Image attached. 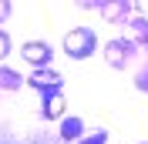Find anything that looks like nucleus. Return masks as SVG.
<instances>
[{
    "instance_id": "obj_7",
    "label": "nucleus",
    "mask_w": 148,
    "mask_h": 144,
    "mask_svg": "<svg viewBox=\"0 0 148 144\" xmlns=\"http://www.w3.org/2000/svg\"><path fill=\"white\" fill-rule=\"evenodd\" d=\"M81 134H84V121L81 117H64L61 121V137L64 141H77Z\"/></svg>"
},
{
    "instance_id": "obj_4",
    "label": "nucleus",
    "mask_w": 148,
    "mask_h": 144,
    "mask_svg": "<svg viewBox=\"0 0 148 144\" xmlns=\"http://www.w3.org/2000/svg\"><path fill=\"white\" fill-rule=\"evenodd\" d=\"M27 84H30V87H37L40 94H57L61 84H64V77H61L57 71H51V67H37V71L27 77Z\"/></svg>"
},
{
    "instance_id": "obj_10",
    "label": "nucleus",
    "mask_w": 148,
    "mask_h": 144,
    "mask_svg": "<svg viewBox=\"0 0 148 144\" xmlns=\"http://www.w3.org/2000/svg\"><path fill=\"white\" fill-rule=\"evenodd\" d=\"M77 144H108V131H94V134H88V137H81Z\"/></svg>"
},
{
    "instance_id": "obj_11",
    "label": "nucleus",
    "mask_w": 148,
    "mask_h": 144,
    "mask_svg": "<svg viewBox=\"0 0 148 144\" xmlns=\"http://www.w3.org/2000/svg\"><path fill=\"white\" fill-rule=\"evenodd\" d=\"M7 54H10V37L3 34V30H0V60H3Z\"/></svg>"
},
{
    "instance_id": "obj_12",
    "label": "nucleus",
    "mask_w": 148,
    "mask_h": 144,
    "mask_svg": "<svg viewBox=\"0 0 148 144\" xmlns=\"http://www.w3.org/2000/svg\"><path fill=\"white\" fill-rule=\"evenodd\" d=\"M10 10H14V7H10V0H0V20H7Z\"/></svg>"
},
{
    "instance_id": "obj_8",
    "label": "nucleus",
    "mask_w": 148,
    "mask_h": 144,
    "mask_svg": "<svg viewBox=\"0 0 148 144\" xmlns=\"http://www.w3.org/2000/svg\"><path fill=\"white\" fill-rule=\"evenodd\" d=\"M64 114V94H44V117H61Z\"/></svg>"
},
{
    "instance_id": "obj_3",
    "label": "nucleus",
    "mask_w": 148,
    "mask_h": 144,
    "mask_svg": "<svg viewBox=\"0 0 148 144\" xmlns=\"http://www.w3.org/2000/svg\"><path fill=\"white\" fill-rule=\"evenodd\" d=\"M84 7H88V10H98V14H101L104 20H111V24H118V20L128 24L135 3H128V0H101V3H98V0H84Z\"/></svg>"
},
{
    "instance_id": "obj_6",
    "label": "nucleus",
    "mask_w": 148,
    "mask_h": 144,
    "mask_svg": "<svg viewBox=\"0 0 148 144\" xmlns=\"http://www.w3.org/2000/svg\"><path fill=\"white\" fill-rule=\"evenodd\" d=\"M128 40L135 47H141V44L148 47V17H131L128 20Z\"/></svg>"
},
{
    "instance_id": "obj_2",
    "label": "nucleus",
    "mask_w": 148,
    "mask_h": 144,
    "mask_svg": "<svg viewBox=\"0 0 148 144\" xmlns=\"http://www.w3.org/2000/svg\"><path fill=\"white\" fill-rule=\"evenodd\" d=\"M135 57H138V47L131 44L128 37H114V40L104 44V60H108L114 71H128L131 64H135Z\"/></svg>"
},
{
    "instance_id": "obj_5",
    "label": "nucleus",
    "mask_w": 148,
    "mask_h": 144,
    "mask_svg": "<svg viewBox=\"0 0 148 144\" xmlns=\"http://www.w3.org/2000/svg\"><path fill=\"white\" fill-rule=\"evenodd\" d=\"M20 57H24L27 64H34V67H47L51 57H54V50H51L47 40H27V44L20 47Z\"/></svg>"
},
{
    "instance_id": "obj_1",
    "label": "nucleus",
    "mask_w": 148,
    "mask_h": 144,
    "mask_svg": "<svg viewBox=\"0 0 148 144\" xmlns=\"http://www.w3.org/2000/svg\"><path fill=\"white\" fill-rule=\"evenodd\" d=\"M64 54L74 57V60H84V57H91L94 54V47H98V37H94L91 27H74L64 34Z\"/></svg>"
},
{
    "instance_id": "obj_9",
    "label": "nucleus",
    "mask_w": 148,
    "mask_h": 144,
    "mask_svg": "<svg viewBox=\"0 0 148 144\" xmlns=\"http://www.w3.org/2000/svg\"><path fill=\"white\" fill-rule=\"evenodd\" d=\"M20 84H24V81H20V74L7 71V67H0V87H3V90H17Z\"/></svg>"
}]
</instances>
